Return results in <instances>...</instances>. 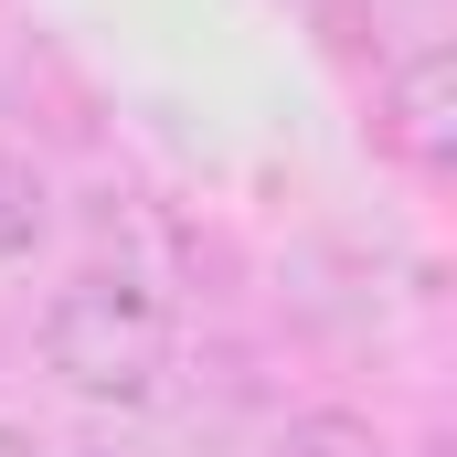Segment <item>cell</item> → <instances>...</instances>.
I'll return each mask as SVG.
<instances>
[{"mask_svg": "<svg viewBox=\"0 0 457 457\" xmlns=\"http://www.w3.org/2000/svg\"><path fill=\"white\" fill-rule=\"evenodd\" d=\"M245 457H394V436L372 415H351V404H287V415L255 426Z\"/></svg>", "mask_w": 457, "mask_h": 457, "instance_id": "3957f363", "label": "cell"}, {"mask_svg": "<svg viewBox=\"0 0 457 457\" xmlns=\"http://www.w3.org/2000/svg\"><path fill=\"white\" fill-rule=\"evenodd\" d=\"M54 457H64V447H54Z\"/></svg>", "mask_w": 457, "mask_h": 457, "instance_id": "5b68a950", "label": "cell"}, {"mask_svg": "<svg viewBox=\"0 0 457 457\" xmlns=\"http://www.w3.org/2000/svg\"><path fill=\"white\" fill-rule=\"evenodd\" d=\"M54 234H64V192H54V170H43L21 138H0V266H43Z\"/></svg>", "mask_w": 457, "mask_h": 457, "instance_id": "7a4b0ae2", "label": "cell"}, {"mask_svg": "<svg viewBox=\"0 0 457 457\" xmlns=\"http://www.w3.org/2000/svg\"><path fill=\"white\" fill-rule=\"evenodd\" d=\"M170 287L149 277V266H128V255H86V266H64L54 287H43V309H32V361H43V383L54 394H75V404H96V415H138V404H160V383H170Z\"/></svg>", "mask_w": 457, "mask_h": 457, "instance_id": "6da1fadb", "label": "cell"}, {"mask_svg": "<svg viewBox=\"0 0 457 457\" xmlns=\"http://www.w3.org/2000/svg\"><path fill=\"white\" fill-rule=\"evenodd\" d=\"M0 457H54V447H43V436H32L21 415H0Z\"/></svg>", "mask_w": 457, "mask_h": 457, "instance_id": "277c9868", "label": "cell"}]
</instances>
